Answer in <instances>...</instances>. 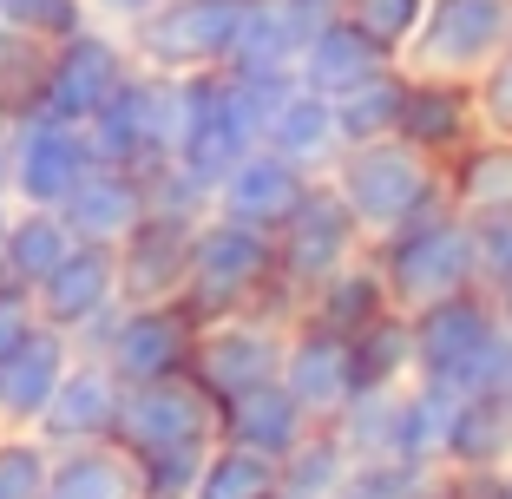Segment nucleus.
I'll list each match as a JSON object with an SVG mask.
<instances>
[{"instance_id": "nucleus-1", "label": "nucleus", "mask_w": 512, "mask_h": 499, "mask_svg": "<svg viewBox=\"0 0 512 499\" xmlns=\"http://www.w3.org/2000/svg\"><path fill=\"white\" fill-rule=\"evenodd\" d=\"M178 303L197 316V329L217 316H243V309H263L276 322H296V296L276 276V237L237 217H204L191 237V276H184Z\"/></svg>"}, {"instance_id": "nucleus-2", "label": "nucleus", "mask_w": 512, "mask_h": 499, "mask_svg": "<svg viewBox=\"0 0 512 499\" xmlns=\"http://www.w3.org/2000/svg\"><path fill=\"white\" fill-rule=\"evenodd\" d=\"M388 276V296L394 309H427V303H447L460 289H486L480 283V230H473L467 211L447 204H427L421 217H407L401 230L368 243Z\"/></svg>"}, {"instance_id": "nucleus-3", "label": "nucleus", "mask_w": 512, "mask_h": 499, "mask_svg": "<svg viewBox=\"0 0 512 499\" xmlns=\"http://www.w3.org/2000/svg\"><path fill=\"white\" fill-rule=\"evenodd\" d=\"M322 178L342 191V204L362 217L368 243L421 217L427 204H447V165L414 152L407 138H375V145H342Z\"/></svg>"}, {"instance_id": "nucleus-4", "label": "nucleus", "mask_w": 512, "mask_h": 499, "mask_svg": "<svg viewBox=\"0 0 512 499\" xmlns=\"http://www.w3.org/2000/svg\"><path fill=\"white\" fill-rule=\"evenodd\" d=\"M178 112H184V79L138 66L106 99V112L86 119V138H92V152H99V165L151 178V171H165L171 152H178Z\"/></svg>"}, {"instance_id": "nucleus-5", "label": "nucleus", "mask_w": 512, "mask_h": 499, "mask_svg": "<svg viewBox=\"0 0 512 499\" xmlns=\"http://www.w3.org/2000/svg\"><path fill=\"white\" fill-rule=\"evenodd\" d=\"M243 14H250V0H158L125 40L151 73H217L237 46Z\"/></svg>"}, {"instance_id": "nucleus-6", "label": "nucleus", "mask_w": 512, "mask_h": 499, "mask_svg": "<svg viewBox=\"0 0 512 499\" xmlns=\"http://www.w3.org/2000/svg\"><path fill=\"white\" fill-rule=\"evenodd\" d=\"M368 250V230L362 217L342 204V191H335L329 178H316L309 191H302V204L283 217V230H276V276H283V289L302 296L322 283V276H335L342 263H355Z\"/></svg>"}, {"instance_id": "nucleus-7", "label": "nucleus", "mask_w": 512, "mask_h": 499, "mask_svg": "<svg viewBox=\"0 0 512 499\" xmlns=\"http://www.w3.org/2000/svg\"><path fill=\"white\" fill-rule=\"evenodd\" d=\"M86 355L132 381H158V375H191V348H197V316L184 303H119L106 316V329H92Z\"/></svg>"}, {"instance_id": "nucleus-8", "label": "nucleus", "mask_w": 512, "mask_h": 499, "mask_svg": "<svg viewBox=\"0 0 512 499\" xmlns=\"http://www.w3.org/2000/svg\"><path fill=\"white\" fill-rule=\"evenodd\" d=\"M138 73V53L119 27L92 20V27L66 33L60 46H46V79H40V112L86 125L92 112H106V99Z\"/></svg>"}, {"instance_id": "nucleus-9", "label": "nucleus", "mask_w": 512, "mask_h": 499, "mask_svg": "<svg viewBox=\"0 0 512 499\" xmlns=\"http://www.w3.org/2000/svg\"><path fill=\"white\" fill-rule=\"evenodd\" d=\"M512 46V0H427L421 33L407 40V73L440 79H480Z\"/></svg>"}, {"instance_id": "nucleus-10", "label": "nucleus", "mask_w": 512, "mask_h": 499, "mask_svg": "<svg viewBox=\"0 0 512 499\" xmlns=\"http://www.w3.org/2000/svg\"><path fill=\"white\" fill-rule=\"evenodd\" d=\"M99 165L86 125L53 119V112H20L7 119V197L14 204H53L60 211L66 191H73L86 171Z\"/></svg>"}, {"instance_id": "nucleus-11", "label": "nucleus", "mask_w": 512, "mask_h": 499, "mask_svg": "<svg viewBox=\"0 0 512 499\" xmlns=\"http://www.w3.org/2000/svg\"><path fill=\"white\" fill-rule=\"evenodd\" d=\"M407 316H414V381H434V388H453V394H467L486 342L506 329L493 289H460L447 303L407 309Z\"/></svg>"}, {"instance_id": "nucleus-12", "label": "nucleus", "mask_w": 512, "mask_h": 499, "mask_svg": "<svg viewBox=\"0 0 512 499\" xmlns=\"http://www.w3.org/2000/svg\"><path fill=\"white\" fill-rule=\"evenodd\" d=\"M283 342H289V322L263 316V309H243V316H217L197 329L191 348V375L204 381L217 408L237 401V394L263 388V381L283 375Z\"/></svg>"}, {"instance_id": "nucleus-13", "label": "nucleus", "mask_w": 512, "mask_h": 499, "mask_svg": "<svg viewBox=\"0 0 512 499\" xmlns=\"http://www.w3.org/2000/svg\"><path fill=\"white\" fill-rule=\"evenodd\" d=\"M119 440L132 454H158V447H211L217 440V401L204 394L197 375H158L132 381L119 394Z\"/></svg>"}, {"instance_id": "nucleus-14", "label": "nucleus", "mask_w": 512, "mask_h": 499, "mask_svg": "<svg viewBox=\"0 0 512 499\" xmlns=\"http://www.w3.org/2000/svg\"><path fill=\"white\" fill-rule=\"evenodd\" d=\"M119 303H125L119 250H106V243H73V250L40 276V289H33L40 322H46V329H60V335H73V342H86L92 329H106V316Z\"/></svg>"}, {"instance_id": "nucleus-15", "label": "nucleus", "mask_w": 512, "mask_h": 499, "mask_svg": "<svg viewBox=\"0 0 512 499\" xmlns=\"http://www.w3.org/2000/svg\"><path fill=\"white\" fill-rule=\"evenodd\" d=\"M335 14H342V0H250L224 66L250 79H296L302 46L316 40Z\"/></svg>"}, {"instance_id": "nucleus-16", "label": "nucleus", "mask_w": 512, "mask_h": 499, "mask_svg": "<svg viewBox=\"0 0 512 499\" xmlns=\"http://www.w3.org/2000/svg\"><path fill=\"white\" fill-rule=\"evenodd\" d=\"M276 381L302 401L309 421H335V414L355 401V388H362V375H355V335L322 329V322L296 316V322H289L283 375H276Z\"/></svg>"}, {"instance_id": "nucleus-17", "label": "nucleus", "mask_w": 512, "mask_h": 499, "mask_svg": "<svg viewBox=\"0 0 512 499\" xmlns=\"http://www.w3.org/2000/svg\"><path fill=\"white\" fill-rule=\"evenodd\" d=\"M316 178H322V171L296 165V158L270 152V145H250V152L211 184V211L237 217V224H256V230H270V237H276L283 217L302 204V191H309Z\"/></svg>"}, {"instance_id": "nucleus-18", "label": "nucleus", "mask_w": 512, "mask_h": 499, "mask_svg": "<svg viewBox=\"0 0 512 499\" xmlns=\"http://www.w3.org/2000/svg\"><path fill=\"white\" fill-rule=\"evenodd\" d=\"M204 217H178L151 204L138 230L119 243V289L125 303H178L184 276H191V237Z\"/></svg>"}, {"instance_id": "nucleus-19", "label": "nucleus", "mask_w": 512, "mask_h": 499, "mask_svg": "<svg viewBox=\"0 0 512 499\" xmlns=\"http://www.w3.org/2000/svg\"><path fill=\"white\" fill-rule=\"evenodd\" d=\"M119 394L125 381L112 375L99 355H86L79 348L73 368L60 375V388H53V401H46V414L33 421V434L60 454V447H86V440H119Z\"/></svg>"}, {"instance_id": "nucleus-20", "label": "nucleus", "mask_w": 512, "mask_h": 499, "mask_svg": "<svg viewBox=\"0 0 512 499\" xmlns=\"http://www.w3.org/2000/svg\"><path fill=\"white\" fill-rule=\"evenodd\" d=\"M401 138L414 152L440 158L467 152L480 138V112H473V79H440V73H407V112H401Z\"/></svg>"}, {"instance_id": "nucleus-21", "label": "nucleus", "mask_w": 512, "mask_h": 499, "mask_svg": "<svg viewBox=\"0 0 512 499\" xmlns=\"http://www.w3.org/2000/svg\"><path fill=\"white\" fill-rule=\"evenodd\" d=\"M73 355H79L73 335L33 322V329L0 355V421L7 427H33L40 421L46 401H53V388H60V375L73 368Z\"/></svg>"}, {"instance_id": "nucleus-22", "label": "nucleus", "mask_w": 512, "mask_h": 499, "mask_svg": "<svg viewBox=\"0 0 512 499\" xmlns=\"http://www.w3.org/2000/svg\"><path fill=\"white\" fill-rule=\"evenodd\" d=\"M145 211H151V178L119 171V165H92L60 204V217L73 224V237L79 243H106V250H119Z\"/></svg>"}, {"instance_id": "nucleus-23", "label": "nucleus", "mask_w": 512, "mask_h": 499, "mask_svg": "<svg viewBox=\"0 0 512 499\" xmlns=\"http://www.w3.org/2000/svg\"><path fill=\"white\" fill-rule=\"evenodd\" d=\"M309 427L316 421L302 414V401L283 388V381H263V388H250V394H237V401L217 408V440H237V447L270 454V460H283Z\"/></svg>"}, {"instance_id": "nucleus-24", "label": "nucleus", "mask_w": 512, "mask_h": 499, "mask_svg": "<svg viewBox=\"0 0 512 499\" xmlns=\"http://www.w3.org/2000/svg\"><path fill=\"white\" fill-rule=\"evenodd\" d=\"M46 499H145L138 454L125 440L60 447V454H53V473H46Z\"/></svg>"}, {"instance_id": "nucleus-25", "label": "nucleus", "mask_w": 512, "mask_h": 499, "mask_svg": "<svg viewBox=\"0 0 512 499\" xmlns=\"http://www.w3.org/2000/svg\"><path fill=\"white\" fill-rule=\"evenodd\" d=\"M453 408L460 394L434 388V381H407L394 394V427H388V454L401 467H447V434H453Z\"/></svg>"}, {"instance_id": "nucleus-26", "label": "nucleus", "mask_w": 512, "mask_h": 499, "mask_svg": "<svg viewBox=\"0 0 512 499\" xmlns=\"http://www.w3.org/2000/svg\"><path fill=\"white\" fill-rule=\"evenodd\" d=\"M263 145L283 152V158H296V165H309V171H329V158L342 152L335 99H329V92H316V86H302V79H289L283 99H276V112H270Z\"/></svg>"}, {"instance_id": "nucleus-27", "label": "nucleus", "mask_w": 512, "mask_h": 499, "mask_svg": "<svg viewBox=\"0 0 512 499\" xmlns=\"http://www.w3.org/2000/svg\"><path fill=\"white\" fill-rule=\"evenodd\" d=\"M394 296H388V276H381L375 250H362L355 263H342L335 276H322L309 296H302V316L322 322V329H342V335H362L375 316H388Z\"/></svg>"}, {"instance_id": "nucleus-28", "label": "nucleus", "mask_w": 512, "mask_h": 499, "mask_svg": "<svg viewBox=\"0 0 512 499\" xmlns=\"http://www.w3.org/2000/svg\"><path fill=\"white\" fill-rule=\"evenodd\" d=\"M388 60H394V53H381V46L368 40V33L355 27L348 14H335L316 40L302 46L296 79H302V86H316V92H329V99H342V92H355L362 79H375Z\"/></svg>"}, {"instance_id": "nucleus-29", "label": "nucleus", "mask_w": 512, "mask_h": 499, "mask_svg": "<svg viewBox=\"0 0 512 499\" xmlns=\"http://www.w3.org/2000/svg\"><path fill=\"white\" fill-rule=\"evenodd\" d=\"M447 467L453 473H506L512 467V394H460L447 434Z\"/></svg>"}, {"instance_id": "nucleus-30", "label": "nucleus", "mask_w": 512, "mask_h": 499, "mask_svg": "<svg viewBox=\"0 0 512 499\" xmlns=\"http://www.w3.org/2000/svg\"><path fill=\"white\" fill-rule=\"evenodd\" d=\"M73 224H66L53 204H14L7 211V237H0V283L14 289H40V276L53 270V263L73 250Z\"/></svg>"}, {"instance_id": "nucleus-31", "label": "nucleus", "mask_w": 512, "mask_h": 499, "mask_svg": "<svg viewBox=\"0 0 512 499\" xmlns=\"http://www.w3.org/2000/svg\"><path fill=\"white\" fill-rule=\"evenodd\" d=\"M355 467H362V460L335 434V421H316L283 460H276V499H335L355 480Z\"/></svg>"}, {"instance_id": "nucleus-32", "label": "nucleus", "mask_w": 512, "mask_h": 499, "mask_svg": "<svg viewBox=\"0 0 512 499\" xmlns=\"http://www.w3.org/2000/svg\"><path fill=\"white\" fill-rule=\"evenodd\" d=\"M447 197L467 217H499L512 211V138H473L467 152L447 158Z\"/></svg>"}, {"instance_id": "nucleus-33", "label": "nucleus", "mask_w": 512, "mask_h": 499, "mask_svg": "<svg viewBox=\"0 0 512 499\" xmlns=\"http://www.w3.org/2000/svg\"><path fill=\"white\" fill-rule=\"evenodd\" d=\"M401 112H407V66L388 60L375 79H362L355 92H342V99H335V132H342V145L401 138Z\"/></svg>"}, {"instance_id": "nucleus-34", "label": "nucleus", "mask_w": 512, "mask_h": 499, "mask_svg": "<svg viewBox=\"0 0 512 499\" xmlns=\"http://www.w3.org/2000/svg\"><path fill=\"white\" fill-rule=\"evenodd\" d=\"M355 375L362 388H407L414 381V316L388 309L355 335Z\"/></svg>"}, {"instance_id": "nucleus-35", "label": "nucleus", "mask_w": 512, "mask_h": 499, "mask_svg": "<svg viewBox=\"0 0 512 499\" xmlns=\"http://www.w3.org/2000/svg\"><path fill=\"white\" fill-rule=\"evenodd\" d=\"M191 499H276V460L250 454V447H237V440H211Z\"/></svg>"}, {"instance_id": "nucleus-36", "label": "nucleus", "mask_w": 512, "mask_h": 499, "mask_svg": "<svg viewBox=\"0 0 512 499\" xmlns=\"http://www.w3.org/2000/svg\"><path fill=\"white\" fill-rule=\"evenodd\" d=\"M40 79H46V46L0 27V119H20L40 106Z\"/></svg>"}, {"instance_id": "nucleus-37", "label": "nucleus", "mask_w": 512, "mask_h": 499, "mask_svg": "<svg viewBox=\"0 0 512 499\" xmlns=\"http://www.w3.org/2000/svg\"><path fill=\"white\" fill-rule=\"evenodd\" d=\"M46 473H53V447L33 427H7L0 434V499H46Z\"/></svg>"}, {"instance_id": "nucleus-38", "label": "nucleus", "mask_w": 512, "mask_h": 499, "mask_svg": "<svg viewBox=\"0 0 512 499\" xmlns=\"http://www.w3.org/2000/svg\"><path fill=\"white\" fill-rule=\"evenodd\" d=\"M394 394H401V388H355V401L335 414V434L355 447V460H381V454H388Z\"/></svg>"}, {"instance_id": "nucleus-39", "label": "nucleus", "mask_w": 512, "mask_h": 499, "mask_svg": "<svg viewBox=\"0 0 512 499\" xmlns=\"http://www.w3.org/2000/svg\"><path fill=\"white\" fill-rule=\"evenodd\" d=\"M342 14L355 20V27H362L381 53H394V60H401L407 40H414V33H421V20H427V0H348Z\"/></svg>"}, {"instance_id": "nucleus-40", "label": "nucleus", "mask_w": 512, "mask_h": 499, "mask_svg": "<svg viewBox=\"0 0 512 499\" xmlns=\"http://www.w3.org/2000/svg\"><path fill=\"white\" fill-rule=\"evenodd\" d=\"M0 27L27 33V40H40V46H60L66 33L92 27V7H86V0H7Z\"/></svg>"}, {"instance_id": "nucleus-41", "label": "nucleus", "mask_w": 512, "mask_h": 499, "mask_svg": "<svg viewBox=\"0 0 512 499\" xmlns=\"http://www.w3.org/2000/svg\"><path fill=\"white\" fill-rule=\"evenodd\" d=\"M204 454L211 447H158V454H138L145 499H191L197 473H204Z\"/></svg>"}, {"instance_id": "nucleus-42", "label": "nucleus", "mask_w": 512, "mask_h": 499, "mask_svg": "<svg viewBox=\"0 0 512 499\" xmlns=\"http://www.w3.org/2000/svg\"><path fill=\"white\" fill-rule=\"evenodd\" d=\"M473 112H480L486 138H512V46L473 79Z\"/></svg>"}, {"instance_id": "nucleus-43", "label": "nucleus", "mask_w": 512, "mask_h": 499, "mask_svg": "<svg viewBox=\"0 0 512 499\" xmlns=\"http://www.w3.org/2000/svg\"><path fill=\"white\" fill-rule=\"evenodd\" d=\"M421 473H427V467H401V460H362V467H355V480H348L335 499H407Z\"/></svg>"}, {"instance_id": "nucleus-44", "label": "nucleus", "mask_w": 512, "mask_h": 499, "mask_svg": "<svg viewBox=\"0 0 512 499\" xmlns=\"http://www.w3.org/2000/svg\"><path fill=\"white\" fill-rule=\"evenodd\" d=\"M40 322V309H33V296L27 289H14V283H0V355L20 342V335Z\"/></svg>"}, {"instance_id": "nucleus-45", "label": "nucleus", "mask_w": 512, "mask_h": 499, "mask_svg": "<svg viewBox=\"0 0 512 499\" xmlns=\"http://www.w3.org/2000/svg\"><path fill=\"white\" fill-rule=\"evenodd\" d=\"M92 7V20H106V27H119V33H132L138 20L151 14V7H158V0H86Z\"/></svg>"}, {"instance_id": "nucleus-46", "label": "nucleus", "mask_w": 512, "mask_h": 499, "mask_svg": "<svg viewBox=\"0 0 512 499\" xmlns=\"http://www.w3.org/2000/svg\"><path fill=\"white\" fill-rule=\"evenodd\" d=\"M460 499H512L506 473H460Z\"/></svg>"}, {"instance_id": "nucleus-47", "label": "nucleus", "mask_w": 512, "mask_h": 499, "mask_svg": "<svg viewBox=\"0 0 512 499\" xmlns=\"http://www.w3.org/2000/svg\"><path fill=\"white\" fill-rule=\"evenodd\" d=\"M0 204H14L7 197V119H0Z\"/></svg>"}, {"instance_id": "nucleus-48", "label": "nucleus", "mask_w": 512, "mask_h": 499, "mask_svg": "<svg viewBox=\"0 0 512 499\" xmlns=\"http://www.w3.org/2000/svg\"><path fill=\"white\" fill-rule=\"evenodd\" d=\"M493 303H499V316L512 322V283H506V289H493Z\"/></svg>"}, {"instance_id": "nucleus-49", "label": "nucleus", "mask_w": 512, "mask_h": 499, "mask_svg": "<svg viewBox=\"0 0 512 499\" xmlns=\"http://www.w3.org/2000/svg\"><path fill=\"white\" fill-rule=\"evenodd\" d=\"M0 14H7V0H0Z\"/></svg>"}, {"instance_id": "nucleus-50", "label": "nucleus", "mask_w": 512, "mask_h": 499, "mask_svg": "<svg viewBox=\"0 0 512 499\" xmlns=\"http://www.w3.org/2000/svg\"><path fill=\"white\" fill-rule=\"evenodd\" d=\"M0 434H7V421H0Z\"/></svg>"}, {"instance_id": "nucleus-51", "label": "nucleus", "mask_w": 512, "mask_h": 499, "mask_svg": "<svg viewBox=\"0 0 512 499\" xmlns=\"http://www.w3.org/2000/svg\"><path fill=\"white\" fill-rule=\"evenodd\" d=\"M506 480H512V467H506Z\"/></svg>"}, {"instance_id": "nucleus-52", "label": "nucleus", "mask_w": 512, "mask_h": 499, "mask_svg": "<svg viewBox=\"0 0 512 499\" xmlns=\"http://www.w3.org/2000/svg\"><path fill=\"white\" fill-rule=\"evenodd\" d=\"M342 7H348V0H342Z\"/></svg>"}, {"instance_id": "nucleus-53", "label": "nucleus", "mask_w": 512, "mask_h": 499, "mask_svg": "<svg viewBox=\"0 0 512 499\" xmlns=\"http://www.w3.org/2000/svg\"><path fill=\"white\" fill-rule=\"evenodd\" d=\"M506 394H512V388H506Z\"/></svg>"}]
</instances>
